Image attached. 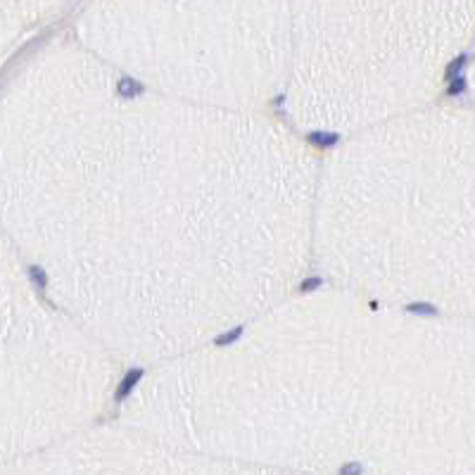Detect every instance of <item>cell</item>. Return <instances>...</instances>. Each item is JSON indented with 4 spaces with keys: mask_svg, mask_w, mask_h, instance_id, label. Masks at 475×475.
Instances as JSON below:
<instances>
[{
    "mask_svg": "<svg viewBox=\"0 0 475 475\" xmlns=\"http://www.w3.org/2000/svg\"><path fill=\"white\" fill-rule=\"evenodd\" d=\"M340 473L342 475H361V468H359L357 463H350V466H344Z\"/></svg>",
    "mask_w": 475,
    "mask_h": 475,
    "instance_id": "1",
    "label": "cell"
}]
</instances>
